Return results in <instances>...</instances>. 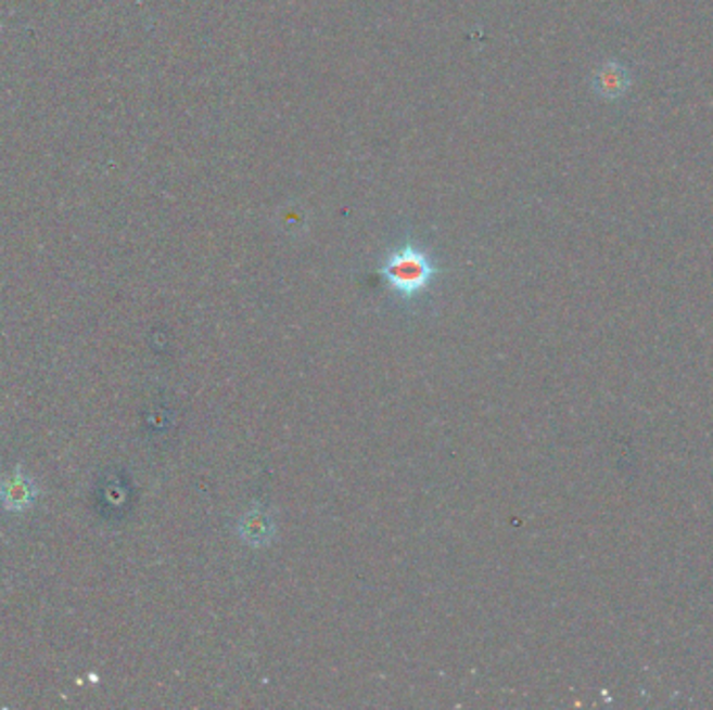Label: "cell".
<instances>
[{
    "mask_svg": "<svg viewBox=\"0 0 713 710\" xmlns=\"http://www.w3.org/2000/svg\"><path fill=\"white\" fill-rule=\"evenodd\" d=\"M438 273L432 255L416 242H403L395 246L380 264L382 280L398 296L411 298L428 288Z\"/></svg>",
    "mask_w": 713,
    "mask_h": 710,
    "instance_id": "obj_1",
    "label": "cell"
},
{
    "mask_svg": "<svg viewBox=\"0 0 713 710\" xmlns=\"http://www.w3.org/2000/svg\"><path fill=\"white\" fill-rule=\"evenodd\" d=\"M34 500H36V486L27 475L17 472V474L2 479V483H0V502L7 511L24 513L34 504Z\"/></svg>",
    "mask_w": 713,
    "mask_h": 710,
    "instance_id": "obj_2",
    "label": "cell"
},
{
    "mask_svg": "<svg viewBox=\"0 0 713 710\" xmlns=\"http://www.w3.org/2000/svg\"><path fill=\"white\" fill-rule=\"evenodd\" d=\"M626 88V76L624 69L615 63L603 65L595 76V90L603 99H617Z\"/></svg>",
    "mask_w": 713,
    "mask_h": 710,
    "instance_id": "obj_3",
    "label": "cell"
}]
</instances>
